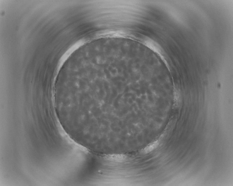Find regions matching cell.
<instances>
[{
  "label": "cell",
  "instance_id": "cell-1",
  "mask_svg": "<svg viewBox=\"0 0 233 186\" xmlns=\"http://www.w3.org/2000/svg\"><path fill=\"white\" fill-rule=\"evenodd\" d=\"M159 144V140H157L147 146L142 151V152L144 154H147L154 150V149H156Z\"/></svg>",
  "mask_w": 233,
  "mask_h": 186
}]
</instances>
